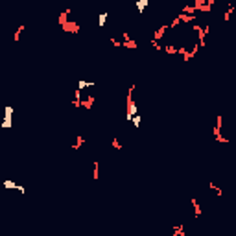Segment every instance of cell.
<instances>
[{"mask_svg":"<svg viewBox=\"0 0 236 236\" xmlns=\"http://www.w3.org/2000/svg\"><path fill=\"white\" fill-rule=\"evenodd\" d=\"M234 9H236V6H234V4H229L227 11L223 13V20H225V22H229V20H231V15H233V11H234Z\"/></svg>","mask_w":236,"mask_h":236,"instance_id":"7","label":"cell"},{"mask_svg":"<svg viewBox=\"0 0 236 236\" xmlns=\"http://www.w3.org/2000/svg\"><path fill=\"white\" fill-rule=\"evenodd\" d=\"M92 103H94V96H89L87 100H83V102H81V107L90 109V107H92Z\"/></svg>","mask_w":236,"mask_h":236,"instance_id":"10","label":"cell"},{"mask_svg":"<svg viewBox=\"0 0 236 236\" xmlns=\"http://www.w3.org/2000/svg\"><path fill=\"white\" fill-rule=\"evenodd\" d=\"M140 124H142V116L137 115V116L133 118V127H135V129H140Z\"/></svg>","mask_w":236,"mask_h":236,"instance_id":"16","label":"cell"},{"mask_svg":"<svg viewBox=\"0 0 236 236\" xmlns=\"http://www.w3.org/2000/svg\"><path fill=\"white\" fill-rule=\"evenodd\" d=\"M148 4H150L148 0H137V2H135V7H137L138 15H142V13H144V9L148 7Z\"/></svg>","mask_w":236,"mask_h":236,"instance_id":"4","label":"cell"},{"mask_svg":"<svg viewBox=\"0 0 236 236\" xmlns=\"http://www.w3.org/2000/svg\"><path fill=\"white\" fill-rule=\"evenodd\" d=\"M177 17L181 19V22H194L197 15H194V17H190V15H185V13H181V15H177Z\"/></svg>","mask_w":236,"mask_h":236,"instance_id":"11","label":"cell"},{"mask_svg":"<svg viewBox=\"0 0 236 236\" xmlns=\"http://www.w3.org/2000/svg\"><path fill=\"white\" fill-rule=\"evenodd\" d=\"M150 44H151V46H153V48H155V50H159V52H160V50H162V46H160V44H159L157 41H153V39H151V42H150Z\"/></svg>","mask_w":236,"mask_h":236,"instance_id":"22","label":"cell"},{"mask_svg":"<svg viewBox=\"0 0 236 236\" xmlns=\"http://www.w3.org/2000/svg\"><path fill=\"white\" fill-rule=\"evenodd\" d=\"M17 192H19L20 196H24V194H26V186H24V185H19V186H17Z\"/></svg>","mask_w":236,"mask_h":236,"instance_id":"21","label":"cell"},{"mask_svg":"<svg viewBox=\"0 0 236 236\" xmlns=\"http://www.w3.org/2000/svg\"><path fill=\"white\" fill-rule=\"evenodd\" d=\"M107 17H109V13H102V15H98V28H103V26H105Z\"/></svg>","mask_w":236,"mask_h":236,"instance_id":"9","label":"cell"},{"mask_svg":"<svg viewBox=\"0 0 236 236\" xmlns=\"http://www.w3.org/2000/svg\"><path fill=\"white\" fill-rule=\"evenodd\" d=\"M87 87H96V81H85V79H79L78 81L79 90H83V89H87Z\"/></svg>","mask_w":236,"mask_h":236,"instance_id":"6","label":"cell"},{"mask_svg":"<svg viewBox=\"0 0 236 236\" xmlns=\"http://www.w3.org/2000/svg\"><path fill=\"white\" fill-rule=\"evenodd\" d=\"M208 188H210V190H214V192H216V194H218V196H221V188H220V186H216V185H214V183H212V181H210V183H208Z\"/></svg>","mask_w":236,"mask_h":236,"instance_id":"18","label":"cell"},{"mask_svg":"<svg viewBox=\"0 0 236 236\" xmlns=\"http://www.w3.org/2000/svg\"><path fill=\"white\" fill-rule=\"evenodd\" d=\"M111 42H113V46H116V48H120V46H124V42H122V39H116V37H111Z\"/></svg>","mask_w":236,"mask_h":236,"instance_id":"19","label":"cell"},{"mask_svg":"<svg viewBox=\"0 0 236 236\" xmlns=\"http://www.w3.org/2000/svg\"><path fill=\"white\" fill-rule=\"evenodd\" d=\"M124 46H125V48H131V50H135L138 44H137V41H135V39H127V41H124Z\"/></svg>","mask_w":236,"mask_h":236,"instance_id":"14","label":"cell"},{"mask_svg":"<svg viewBox=\"0 0 236 236\" xmlns=\"http://www.w3.org/2000/svg\"><path fill=\"white\" fill-rule=\"evenodd\" d=\"M83 144H85V138H83L81 135H78V137H76V142H74V146H72V148H74V150H79Z\"/></svg>","mask_w":236,"mask_h":236,"instance_id":"13","label":"cell"},{"mask_svg":"<svg viewBox=\"0 0 236 236\" xmlns=\"http://www.w3.org/2000/svg\"><path fill=\"white\" fill-rule=\"evenodd\" d=\"M192 207H194V216L199 218V216H201V207H199V203H197L196 197H192Z\"/></svg>","mask_w":236,"mask_h":236,"instance_id":"8","label":"cell"},{"mask_svg":"<svg viewBox=\"0 0 236 236\" xmlns=\"http://www.w3.org/2000/svg\"><path fill=\"white\" fill-rule=\"evenodd\" d=\"M22 30H24V26H19V28H17V32H15V42L20 39V33H22Z\"/></svg>","mask_w":236,"mask_h":236,"instance_id":"20","label":"cell"},{"mask_svg":"<svg viewBox=\"0 0 236 236\" xmlns=\"http://www.w3.org/2000/svg\"><path fill=\"white\" fill-rule=\"evenodd\" d=\"M133 92H135V85L127 90V98H125V120L127 122H133V118L138 115V107L133 100Z\"/></svg>","mask_w":236,"mask_h":236,"instance_id":"1","label":"cell"},{"mask_svg":"<svg viewBox=\"0 0 236 236\" xmlns=\"http://www.w3.org/2000/svg\"><path fill=\"white\" fill-rule=\"evenodd\" d=\"M113 148H116V150H122V144L118 142V138H113Z\"/></svg>","mask_w":236,"mask_h":236,"instance_id":"23","label":"cell"},{"mask_svg":"<svg viewBox=\"0 0 236 236\" xmlns=\"http://www.w3.org/2000/svg\"><path fill=\"white\" fill-rule=\"evenodd\" d=\"M179 24H181V19H179V17H175V19H173V20H172V22H170L168 26H170V30H175V28H177Z\"/></svg>","mask_w":236,"mask_h":236,"instance_id":"17","label":"cell"},{"mask_svg":"<svg viewBox=\"0 0 236 236\" xmlns=\"http://www.w3.org/2000/svg\"><path fill=\"white\" fill-rule=\"evenodd\" d=\"M166 30H170V26H168V24H162V26H160V28H159L157 32H155V33H153V41H160L162 39V37H164V33H166Z\"/></svg>","mask_w":236,"mask_h":236,"instance_id":"3","label":"cell"},{"mask_svg":"<svg viewBox=\"0 0 236 236\" xmlns=\"http://www.w3.org/2000/svg\"><path fill=\"white\" fill-rule=\"evenodd\" d=\"M2 186H4V188H7V190H17V186H19V185H17L15 181H11V179H4V181H2Z\"/></svg>","mask_w":236,"mask_h":236,"instance_id":"5","label":"cell"},{"mask_svg":"<svg viewBox=\"0 0 236 236\" xmlns=\"http://www.w3.org/2000/svg\"><path fill=\"white\" fill-rule=\"evenodd\" d=\"M13 113H15V107L13 105H6L4 107V120L0 124L2 129H9L13 125Z\"/></svg>","mask_w":236,"mask_h":236,"instance_id":"2","label":"cell"},{"mask_svg":"<svg viewBox=\"0 0 236 236\" xmlns=\"http://www.w3.org/2000/svg\"><path fill=\"white\" fill-rule=\"evenodd\" d=\"M162 50H164L166 54H177V46H172V44H166V46H162Z\"/></svg>","mask_w":236,"mask_h":236,"instance_id":"15","label":"cell"},{"mask_svg":"<svg viewBox=\"0 0 236 236\" xmlns=\"http://www.w3.org/2000/svg\"><path fill=\"white\" fill-rule=\"evenodd\" d=\"M92 179H100V162H94V168H92Z\"/></svg>","mask_w":236,"mask_h":236,"instance_id":"12","label":"cell"}]
</instances>
